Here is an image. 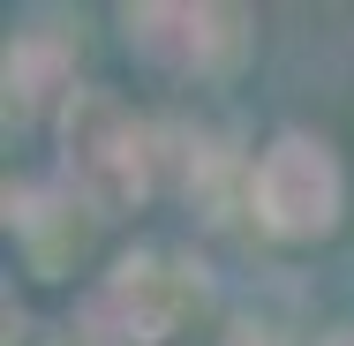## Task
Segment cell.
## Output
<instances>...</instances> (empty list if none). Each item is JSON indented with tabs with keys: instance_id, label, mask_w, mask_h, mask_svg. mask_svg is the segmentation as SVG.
Instances as JSON below:
<instances>
[{
	"instance_id": "6da1fadb",
	"label": "cell",
	"mask_w": 354,
	"mask_h": 346,
	"mask_svg": "<svg viewBox=\"0 0 354 346\" xmlns=\"http://www.w3.org/2000/svg\"><path fill=\"white\" fill-rule=\"evenodd\" d=\"M61 173H68V196L98 218H121V211L143 204L151 189V128L113 98V90H75V106L61 113Z\"/></svg>"
},
{
	"instance_id": "7a4b0ae2",
	"label": "cell",
	"mask_w": 354,
	"mask_h": 346,
	"mask_svg": "<svg viewBox=\"0 0 354 346\" xmlns=\"http://www.w3.org/2000/svg\"><path fill=\"white\" fill-rule=\"evenodd\" d=\"M339 204H347L339 158H332V143H317V136H279V143H264V158L249 166V211L279 241L332 233L339 226Z\"/></svg>"
},
{
	"instance_id": "3957f363",
	"label": "cell",
	"mask_w": 354,
	"mask_h": 346,
	"mask_svg": "<svg viewBox=\"0 0 354 346\" xmlns=\"http://www.w3.org/2000/svg\"><path fill=\"white\" fill-rule=\"evenodd\" d=\"M181 301H189V286L174 278L166 256H121L83 294V339L91 346H158L174 331Z\"/></svg>"
},
{
	"instance_id": "277c9868",
	"label": "cell",
	"mask_w": 354,
	"mask_h": 346,
	"mask_svg": "<svg viewBox=\"0 0 354 346\" xmlns=\"http://www.w3.org/2000/svg\"><path fill=\"white\" fill-rule=\"evenodd\" d=\"M129 53L158 75H212L234 61L241 30L226 8H196V0H151V8H129Z\"/></svg>"
},
{
	"instance_id": "5b68a950",
	"label": "cell",
	"mask_w": 354,
	"mask_h": 346,
	"mask_svg": "<svg viewBox=\"0 0 354 346\" xmlns=\"http://www.w3.org/2000/svg\"><path fill=\"white\" fill-rule=\"evenodd\" d=\"M46 106H75V83H68V53L53 38H15L8 46V113L15 121H38Z\"/></svg>"
},
{
	"instance_id": "8992f818",
	"label": "cell",
	"mask_w": 354,
	"mask_h": 346,
	"mask_svg": "<svg viewBox=\"0 0 354 346\" xmlns=\"http://www.w3.org/2000/svg\"><path fill=\"white\" fill-rule=\"evenodd\" d=\"M324 346H354V331H339V339H324Z\"/></svg>"
}]
</instances>
